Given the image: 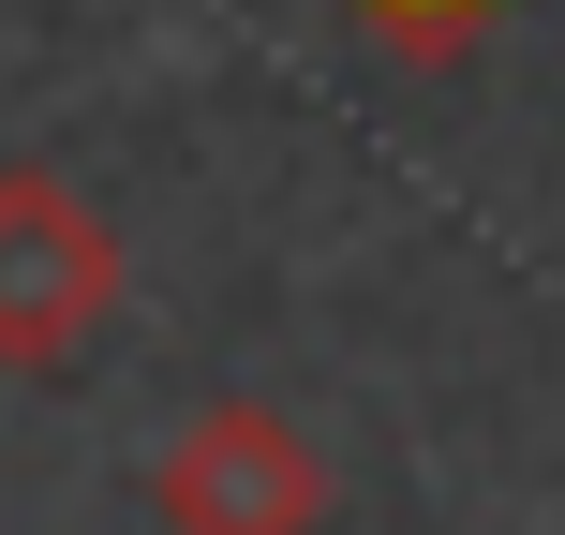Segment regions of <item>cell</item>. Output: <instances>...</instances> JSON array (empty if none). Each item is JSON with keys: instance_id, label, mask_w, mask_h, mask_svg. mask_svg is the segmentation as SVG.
Wrapping results in <instances>:
<instances>
[{"instance_id": "cell-1", "label": "cell", "mask_w": 565, "mask_h": 535, "mask_svg": "<svg viewBox=\"0 0 565 535\" xmlns=\"http://www.w3.org/2000/svg\"><path fill=\"white\" fill-rule=\"evenodd\" d=\"M119 312V238L75 179L0 164V372H60Z\"/></svg>"}, {"instance_id": "cell-2", "label": "cell", "mask_w": 565, "mask_h": 535, "mask_svg": "<svg viewBox=\"0 0 565 535\" xmlns=\"http://www.w3.org/2000/svg\"><path fill=\"white\" fill-rule=\"evenodd\" d=\"M149 506H164V535H298L312 506H328V477H312V447H298L282 417L224 402V417H194V431L164 447Z\"/></svg>"}, {"instance_id": "cell-3", "label": "cell", "mask_w": 565, "mask_h": 535, "mask_svg": "<svg viewBox=\"0 0 565 535\" xmlns=\"http://www.w3.org/2000/svg\"><path fill=\"white\" fill-rule=\"evenodd\" d=\"M358 15H372V30H402V45H461L491 0H358Z\"/></svg>"}]
</instances>
